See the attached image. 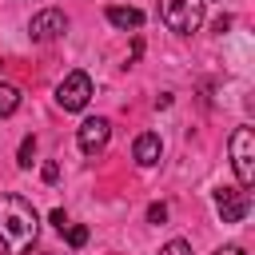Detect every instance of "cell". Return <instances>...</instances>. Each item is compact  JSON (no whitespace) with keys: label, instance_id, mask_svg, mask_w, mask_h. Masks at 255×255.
Instances as JSON below:
<instances>
[{"label":"cell","instance_id":"4","mask_svg":"<svg viewBox=\"0 0 255 255\" xmlns=\"http://www.w3.org/2000/svg\"><path fill=\"white\" fill-rule=\"evenodd\" d=\"M92 100V76L88 72H68L60 84H56V104L64 112H84Z\"/></svg>","mask_w":255,"mask_h":255},{"label":"cell","instance_id":"3","mask_svg":"<svg viewBox=\"0 0 255 255\" xmlns=\"http://www.w3.org/2000/svg\"><path fill=\"white\" fill-rule=\"evenodd\" d=\"M227 151H231V167H235L239 187H251L255 183V131L247 124L235 128L231 139H227Z\"/></svg>","mask_w":255,"mask_h":255},{"label":"cell","instance_id":"18","mask_svg":"<svg viewBox=\"0 0 255 255\" xmlns=\"http://www.w3.org/2000/svg\"><path fill=\"white\" fill-rule=\"evenodd\" d=\"M215 255H247V251H243V247H219Z\"/></svg>","mask_w":255,"mask_h":255},{"label":"cell","instance_id":"15","mask_svg":"<svg viewBox=\"0 0 255 255\" xmlns=\"http://www.w3.org/2000/svg\"><path fill=\"white\" fill-rule=\"evenodd\" d=\"M139 56H143V36L135 32V40H131V56H128V64H135Z\"/></svg>","mask_w":255,"mask_h":255},{"label":"cell","instance_id":"12","mask_svg":"<svg viewBox=\"0 0 255 255\" xmlns=\"http://www.w3.org/2000/svg\"><path fill=\"white\" fill-rule=\"evenodd\" d=\"M159 255H191V243H187V239H167V243L159 247Z\"/></svg>","mask_w":255,"mask_h":255},{"label":"cell","instance_id":"10","mask_svg":"<svg viewBox=\"0 0 255 255\" xmlns=\"http://www.w3.org/2000/svg\"><path fill=\"white\" fill-rule=\"evenodd\" d=\"M16 108H20V88L0 84V120H4V116H12Z\"/></svg>","mask_w":255,"mask_h":255},{"label":"cell","instance_id":"16","mask_svg":"<svg viewBox=\"0 0 255 255\" xmlns=\"http://www.w3.org/2000/svg\"><path fill=\"white\" fill-rule=\"evenodd\" d=\"M40 175H44V183H56V179H60V163H44Z\"/></svg>","mask_w":255,"mask_h":255},{"label":"cell","instance_id":"11","mask_svg":"<svg viewBox=\"0 0 255 255\" xmlns=\"http://www.w3.org/2000/svg\"><path fill=\"white\" fill-rule=\"evenodd\" d=\"M64 235H68V247H84L88 243V227H80V223H68Z\"/></svg>","mask_w":255,"mask_h":255},{"label":"cell","instance_id":"14","mask_svg":"<svg viewBox=\"0 0 255 255\" xmlns=\"http://www.w3.org/2000/svg\"><path fill=\"white\" fill-rule=\"evenodd\" d=\"M167 219V203H151L147 207V223H163Z\"/></svg>","mask_w":255,"mask_h":255},{"label":"cell","instance_id":"6","mask_svg":"<svg viewBox=\"0 0 255 255\" xmlns=\"http://www.w3.org/2000/svg\"><path fill=\"white\" fill-rule=\"evenodd\" d=\"M68 32V16L60 12V8H44V12H36L32 20H28V36L32 40H56V36H64Z\"/></svg>","mask_w":255,"mask_h":255},{"label":"cell","instance_id":"1","mask_svg":"<svg viewBox=\"0 0 255 255\" xmlns=\"http://www.w3.org/2000/svg\"><path fill=\"white\" fill-rule=\"evenodd\" d=\"M40 231V215L24 195H0V243L8 255H24L32 251Z\"/></svg>","mask_w":255,"mask_h":255},{"label":"cell","instance_id":"5","mask_svg":"<svg viewBox=\"0 0 255 255\" xmlns=\"http://www.w3.org/2000/svg\"><path fill=\"white\" fill-rule=\"evenodd\" d=\"M215 211H219L223 223H239V219H247V211H251V195H247V187H219V191H215Z\"/></svg>","mask_w":255,"mask_h":255},{"label":"cell","instance_id":"9","mask_svg":"<svg viewBox=\"0 0 255 255\" xmlns=\"http://www.w3.org/2000/svg\"><path fill=\"white\" fill-rule=\"evenodd\" d=\"M108 20H112L116 28H124V32H139V28H143V12H139V8H120V4H112V8H108Z\"/></svg>","mask_w":255,"mask_h":255},{"label":"cell","instance_id":"8","mask_svg":"<svg viewBox=\"0 0 255 255\" xmlns=\"http://www.w3.org/2000/svg\"><path fill=\"white\" fill-rule=\"evenodd\" d=\"M131 155H135V163H139V167H151V163H159V155H163V143H159V135H155V131H143V135H135V143H131Z\"/></svg>","mask_w":255,"mask_h":255},{"label":"cell","instance_id":"7","mask_svg":"<svg viewBox=\"0 0 255 255\" xmlns=\"http://www.w3.org/2000/svg\"><path fill=\"white\" fill-rule=\"evenodd\" d=\"M108 135H112V124H108L104 116L84 120V124H80V131H76V139H80V151H84V155L104 151V147H108Z\"/></svg>","mask_w":255,"mask_h":255},{"label":"cell","instance_id":"17","mask_svg":"<svg viewBox=\"0 0 255 255\" xmlns=\"http://www.w3.org/2000/svg\"><path fill=\"white\" fill-rule=\"evenodd\" d=\"M52 223H56V227H60V231H64V227H68V215H64V207H56V211H52Z\"/></svg>","mask_w":255,"mask_h":255},{"label":"cell","instance_id":"13","mask_svg":"<svg viewBox=\"0 0 255 255\" xmlns=\"http://www.w3.org/2000/svg\"><path fill=\"white\" fill-rule=\"evenodd\" d=\"M32 155H36V139L24 135V143H20V159H16V163H20V167H32Z\"/></svg>","mask_w":255,"mask_h":255},{"label":"cell","instance_id":"2","mask_svg":"<svg viewBox=\"0 0 255 255\" xmlns=\"http://www.w3.org/2000/svg\"><path fill=\"white\" fill-rule=\"evenodd\" d=\"M203 4L207 0H159V20L175 36H191L203 24Z\"/></svg>","mask_w":255,"mask_h":255}]
</instances>
